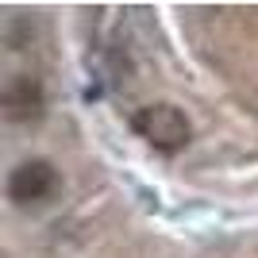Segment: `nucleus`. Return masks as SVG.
Masks as SVG:
<instances>
[{"label":"nucleus","mask_w":258,"mask_h":258,"mask_svg":"<svg viewBox=\"0 0 258 258\" xmlns=\"http://www.w3.org/2000/svg\"><path fill=\"white\" fill-rule=\"evenodd\" d=\"M131 123L158 151H181L189 143V119H185L181 108H173V104H147L135 112Z\"/></svg>","instance_id":"1"},{"label":"nucleus","mask_w":258,"mask_h":258,"mask_svg":"<svg viewBox=\"0 0 258 258\" xmlns=\"http://www.w3.org/2000/svg\"><path fill=\"white\" fill-rule=\"evenodd\" d=\"M58 189V173H54L50 162L43 158H31V162H20L8 177V197L16 205H39Z\"/></svg>","instance_id":"2"}]
</instances>
